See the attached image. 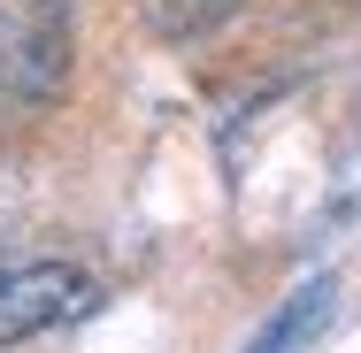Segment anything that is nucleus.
I'll use <instances>...</instances> for the list:
<instances>
[{
    "mask_svg": "<svg viewBox=\"0 0 361 353\" xmlns=\"http://www.w3.org/2000/svg\"><path fill=\"white\" fill-rule=\"evenodd\" d=\"M331 292H338V277L300 284L285 307H277V315H269V323H262V330L246 338V353H292L300 338H307V330H315V323H323V315H331Z\"/></svg>",
    "mask_w": 361,
    "mask_h": 353,
    "instance_id": "obj_4",
    "label": "nucleus"
},
{
    "mask_svg": "<svg viewBox=\"0 0 361 353\" xmlns=\"http://www.w3.org/2000/svg\"><path fill=\"white\" fill-rule=\"evenodd\" d=\"M85 307V269L77 261H23L0 269V346H31L54 323H70Z\"/></svg>",
    "mask_w": 361,
    "mask_h": 353,
    "instance_id": "obj_2",
    "label": "nucleus"
},
{
    "mask_svg": "<svg viewBox=\"0 0 361 353\" xmlns=\"http://www.w3.org/2000/svg\"><path fill=\"white\" fill-rule=\"evenodd\" d=\"M77 62V0H0V100L54 108Z\"/></svg>",
    "mask_w": 361,
    "mask_h": 353,
    "instance_id": "obj_1",
    "label": "nucleus"
},
{
    "mask_svg": "<svg viewBox=\"0 0 361 353\" xmlns=\"http://www.w3.org/2000/svg\"><path fill=\"white\" fill-rule=\"evenodd\" d=\"M254 0H139V23L146 39H161V47H200V39H216L223 23H238Z\"/></svg>",
    "mask_w": 361,
    "mask_h": 353,
    "instance_id": "obj_3",
    "label": "nucleus"
}]
</instances>
